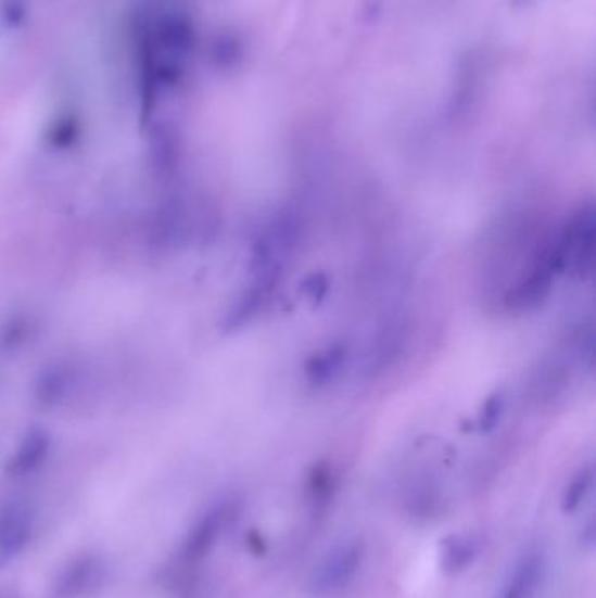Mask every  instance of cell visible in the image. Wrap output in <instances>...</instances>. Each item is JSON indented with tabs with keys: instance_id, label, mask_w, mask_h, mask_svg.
<instances>
[{
	"instance_id": "5",
	"label": "cell",
	"mask_w": 596,
	"mask_h": 598,
	"mask_svg": "<svg viewBox=\"0 0 596 598\" xmlns=\"http://www.w3.org/2000/svg\"><path fill=\"white\" fill-rule=\"evenodd\" d=\"M544 557L538 551H530L520 558L511 574L504 583L497 598H532L544 576Z\"/></svg>"
},
{
	"instance_id": "7",
	"label": "cell",
	"mask_w": 596,
	"mask_h": 598,
	"mask_svg": "<svg viewBox=\"0 0 596 598\" xmlns=\"http://www.w3.org/2000/svg\"><path fill=\"white\" fill-rule=\"evenodd\" d=\"M50 451V437L42 431H31L23 441L20 450L14 455L10 463V474L13 476H27L39 469L45 462L46 455Z\"/></svg>"
},
{
	"instance_id": "8",
	"label": "cell",
	"mask_w": 596,
	"mask_h": 598,
	"mask_svg": "<svg viewBox=\"0 0 596 598\" xmlns=\"http://www.w3.org/2000/svg\"><path fill=\"white\" fill-rule=\"evenodd\" d=\"M334 476L328 466H317L309 472L308 500L315 517L326 513L334 497Z\"/></svg>"
},
{
	"instance_id": "10",
	"label": "cell",
	"mask_w": 596,
	"mask_h": 598,
	"mask_svg": "<svg viewBox=\"0 0 596 598\" xmlns=\"http://www.w3.org/2000/svg\"><path fill=\"white\" fill-rule=\"evenodd\" d=\"M248 546L252 554L256 555V557H263V555H266V549H268V546H266V540L263 539V535H261L257 531L249 532Z\"/></svg>"
},
{
	"instance_id": "6",
	"label": "cell",
	"mask_w": 596,
	"mask_h": 598,
	"mask_svg": "<svg viewBox=\"0 0 596 598\" xmlns=\"http://www.w3.org/2000/svg\"><path fill=\"white\" fill-rule=\"evenodd\" d=\"M480 539L472 534H453L441 540V567L446 574H460L480 555Z\"/></svg>"
},
{
	"instance_id": "4",
	"label": "cell",
	"mask_w": 596,
	"mask_h": 598,
	"mask_svg": "<svg viewBox=\"0 0 596 598\" xmlns=\"http://www.w3.org/2000/svg\"><path fill=\"white\" fill-rule=\"evenodd\" d=\"M229 517H231V506L228 502H219L206 509L186 537L182 546V557L186 562H200L211 554L225 526L228 525Z\"/></svg>"
},
{
	"instance_id": "1",
	"label": "cell",
	"mask_w": 596,
	"mask_h": 598,
	"mask_svg": "<svg viewBox=\"0 0 596 598\" xmlns=\"http://www.w3.org/2000/svg\"><path fill=\"white\" fill-rule=\"evenodd\" d=\"M364 560V545L359 539L346 540L329 551L309 576L308 588L315 595H328L345 588L359 572Z\"/></svg>"
},
{
	"instance_id": "11",
	"label": "cell",
	"mask_w": 596,
	"mask_h": 598,
	"mask_svg": "<svg viewBox=\"0 0 596 598\" xmlns=\"http://www.w3.org/2000/svg\"><path fill=\"white\" fill-rule=\"evenodd\" d=\"M581 540H583V545L586 546V548H593V546H595V540H596L595 518H592V520H589V522L586 523V526H584L583 535H581Z\"/></svg>"
},
{
	"instance_id": "9",
	"label": "cell",
	"mask_w": 596,
	"mask_h": 598,
	"mask_svg": "<svg viewBox=\"0 0 596 598\" xmlns=\"http://www.w3.org/2000/svg\"><path fill=\"white\" fill-rule=\"evenodd\" d=\"M593 486V468L581 469L569 485H567L566 492L561 495V511L566 514H572L578 511L579 506L584 502L587 494L592 492Z\"/></svg>"
},
{
	"instance_id": "3",
	"label": "cell",
	"mask_w": 596,
	"mask_h": 598,
	"mask_svg": "<svg viewBox=\"0 0 596 598\" xmlns=\"http://www.w3.org/2000/svg\"><path fill=\"white\" fill-rule=\"evenodd\" d=\"M36 518L27 504L8 502L0 506V569L22 555L34 535Z\"/></svg>"
},
{
	"instance_id": "2",
	"label": "cell",
	"mask_w": 596,
	"mask_h": 598,
	"mask_svg": "<svg viewBox=\"0 0 596 598\" xmlns=\"http://www.w3.org/2000/svg\"><path fill=\"white\" fill-rule=\"evenodd\" d=\"M107 576V565L99 555H81L63 567L51 586V598H90Z\"/></svg>"
}]
</instances>
